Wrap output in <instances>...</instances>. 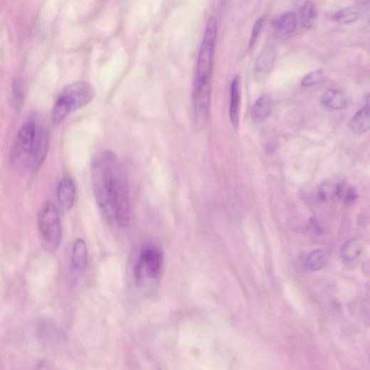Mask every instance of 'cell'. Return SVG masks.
Here are the masks:
<instances>
[{
    "instance_id": "cell-19",
    "label": "cell",
    "mask_w": 370,
    "mask_h": 370,
    "mask_svg": "<svg viewBox=\"0 0 370 370\" xmlns=\"http://www.w3.org/2000/svg\"><path fill=\"white\" fill-rule=\"evenodd\" d=\"M327 260L328 255L325 251L316 250L308 255L306 260V267L310 270H318L325 266Z\"/></svg>"
},
{
    "instance_id": "cell-26",
    "label": "cell",
    "mask_w": 370,
    "mask_h": 370,
    "mask_svg": "<svg viewBox=\"0 0 370 370\" xmlns=\"http://www.w3.org/2000/svg\"><path fill=\"white\" fill-rule=\"evenodd\" d=\"M359 197L358 192L356 189L354 188H350L347 191L346 195H345V201L346 204L349 205L353 204L354 201H356V199Z\"/></svg>"
},
{
    "instance_id": "cell-11",
    "label": "cell",
    "mask_w": 370,
    "mask_h": 370,
    "mask_svg": "<svg viewBox=\"0 0 370 370\" xmlns=\"http://www.w3.org/2000/svg\"><path fill=\"white\" fill-rule=\"evenodd\" d=\"M48 147V135L44 129H36L31 168L37 170L41 166Z\"/></svg>"
},
{
    "instance_id": "cell-24",
    "label": "cell",
    "mask_w": 370,
    "mask_h": 370,
    "mask_svg": "<svg viewBox=\"0 0 370 370\" xmlns=\"http://www.w3.org/2000/svg\"><path fill=\"white\" fill-rule=\"evenodd\" d=\"M265 19L263 18H259L254 24L251 36L249 42V48L251 49L255 46L260 33L261 32V30L263 28V26L264 25Z\"/></svg>"
},
{
    "instance_id": "cell-7",
    "label": "cell",
    "mask_w": 370,
    "mask_h": 370,
    "mask_svg": "<svg viewBox=\"0 0 370 370\" xmlns=\"http://www.w3.org/2000/svg\"><path fill=\"white\" fill-rule=\"evenodd\" d=\"M163 253L154 245H146L135 265L134 274L137 285H142L147 277L157 279L162 270Z\"/></svg>"
},
{
    "instance_id": "cell-8",
    "label": "cell",
    "mask_w": 370,
    "mask_h": 370,
    "mask_svg": "<svg viewBox=\"0 0 370 370\" xmlns=\"http://www.w3.org/2000/svg\"><path fill=\"white\" fill-rule=\"evenodd\" d=\"M211 95V81L195 80L193 95L195 123L199 129L204 127L208 122Z\"/></svg>"
},
{
    "instance_id": "cell-15",
    "label": "cell",
    "mask_w": 370,
    "mask_h": 370,
    "mask_svg": "<svg viewBox=\"0 0 370 370\" xmlns=\"http://www.w3.org/2000/svg\"><path fill=\"white\" fill-rule=\"evenodd\" d=\"M321 102L324 106L334 110L344 109L347 105V101L342 92L335 89H329L324 92Z\"/></svg>"
},
{
    "instance_id": "cell-1",
    "label": "cell",
    "mask_w": 370,
    "mask_h": 370,
    "mask_svg": "<svg viewBox=\"0 0 370 370\" xmlns=\"http://www.w3.org/2000/svg\"><path fill=\"white\" fill-rule=\"evenodd\" d=\"M91 181L96 201L107 218L116 221L114 184L107 152L91 166Z\"/></svg>"
},
{
    "instance_id": "cell-18",
    "label": "cell",
    "mask_w": 370,
    "mask_h": 370,
    "mask_svg": "<svg viewBox=\"0 0 370 370\" xmlns=\"http://www.w3.org/2000/svg\"><path fill=\"white\" fill-rule=\"evenodd\" d=\"M342 184L334 181H325L321 184L318 189V196L322 201H329L342 193Z\"/></svg>"
},
{
    "instance_id": "cell-12",
    "label": "cell",
    "mask_w": 370,
    "mask_h": 370,
    "mask_svg": "<svg viewBox=\"0 0 370 370\" xmlns=\"http://www.w3.org/2000/svg\"><path fill=\"white\" fill-rule=\"evenodd\" d=\"M58 201L61 208L65 211L72 208L75 197V187L73 181L70 178H64L58 187Z\"/></svg>"
},
{
    "instance_id": "cell-9",
    "label": "cell",
    "mask_w": 370,
    "mask_h": 370,
    "mask_svg": "<svg viewBox=\"0 0 370 370\" xmlns=\"http://www.w3.org/2000/svg\"><path fill=\"white\" fill-rule=\"evenodd\" d=\"M241 105V80L239 75H236L231 83L230 89L229 116L231 124L238 129L240 124Z\"/></svg>"
},
{
    "instance_id": "cell-17",
    "label": "cell",
    "mask_w": 370,
    "mask_h": 370,
    "mask_svg": "<svg viewBox=\"0 0 370 370\" xmlns=\"http://www.w3.org/2000/svg\"><path fill=\"white\" fill-rule=\"evenodd\" d=\"M273 102L269 96L264 95L260 97L255 102L252 117L255 122H262L267 119L272 112Z\"/></svg>"
},
{
    "instance_id": "cell-22",
    "label": "cell",
    "mask_w": 370,
    "mask_h": 370,
    "mask_svg": "<svg viewBox=\"0 0 370 370\" xmlns=\"http://www.w3.org/2000/svg\"><path fill=\"white\" fill-rule=\"evenodd\" d=\"M334 21L341 24H349L359 18L358 11L354 8H347L337 12L333 17Z\"/></svg>"
},
{
    "instance_id": "cell-4",
    "label": "cell",
    "mask_w": 370,
    "mask_h": 370,
    "mask_svg": "<svg viewBox=\"0 0 370 370\" xmlns=\"http://www.w3.org/2000/svg\"><path fill=\"white\" fill-rule=\"evenodd\" d=\"M38 228L43 246L48 250H57L62 240L63 230L59 213L53 203H46L41 207Z\"/></svg>"
},
{
    "instance_id": "cell-5",
    "label": "cell",
    "mask_w": 370,
    "mask_h": 370,
    "mask_svg": "<svg viewBox=\"0 0 370 370\" xmlns=\"http://www.w3.org/2000/svg\"><path fill=\"white\" fill-rule=\"evenodd\" d=\"M217 31V21L215 18L211 17L201 46L196 80L211 81Z\"/></svg>"
},
{
    "instance_id": "cell-25",
    "label": "cell",
    "mask_w": 370,
    "mask_h": 370,
    "mask_svg": "<svg viewBox=\"0 0 370 370\" xmlns=\"http://www.w3.org/2000/svg\"><path fill=\"white\" fill-rule=\"evenodd\" d=\"M22 90L21 83L17 80L14 85V99L17 106H19L23 102V96Z\"/></svg>"
},
{
    "instance_id": "cell-16",
    "label": "cell",
    "mask_w": 370,
    "mask_h": 370,
    "mask_svg": "<svg viewBox=\"0 0 370 370\" xmlns=\"http://www.w3.org/2000/svg\"><path fill=\"white\" fill-rule=\"evenodd\" d=\"M297 27V18L294 13L283 15L274 23L277 34L285 36L292 33Z\"/></svg>"
},
{
    "instance_id": "cell-23",
    "label": "cell",
    "mask_w": 370,
    "mask_h": 370,
    "mask_svg": "<svg viewBox=\"0 0 370 370\" xmlns=\"http://www.w3.org/2000/svg\"><path fill=\"white\" fill-rule=\"evenodd\" d=\"M323 79V73L317 70L307 74L302 80L304 87H310L319 83Z\"/></svg>"
},
{
    "instance_id": "cell-14",
    "label": "cell",
    "mask_w": 370,
    "mask_h": 370,
    "mask_svg": "<svg viewBox=\"0 0 370 370\" xmlns=\"http://www.w3.org/2000/svg\"><path fill=\"white\" fill-rule=\"evenodd\" d=\"M351 130L356 134H363L370 127L369 105L367 104L358 111L349 121Z\"/></svg>"
},
{
    "instance_id": "cell-10",
    "label": "cell",
    "mask_w": 370,
    "mask_h": 370,
    "mask_svg": "<svg viewBox=\"0 0 370 370\" xmlns=\"http://www.w3.org/2000/svg\"><path fill=\"white\" fill-rule=\"evenodd\" d=\"M276 56L275 50L272 46H265L259 56L254 69V75L257 80H263L271 71Z\"/></svg>"
},
{
    "instance_id": "cell-13",
    "label": "cell",
    "mask_w": 370,
    "mask_h": 370,
    "mask_svg": "<svg viewBox=\"0 0 370 370\" xmlns=\"http://www.w3.org/2000/svg\"><path fill=\"white\" fill-rule=\"evenodd\" d=\"M88 250L85 242L82 240H78L73 246L71 257V270L73 273L78 274L81 273L87 263Z\"/></svg>"
},
{
    "instance_id": "cell-6",
    "label": "cell",
    "mask_w": 370,
    "mask_h": 370,
    "mask_svg": "<svg viewBox=\"0 0 370 370\" xmlns=\"http://www.w3.org/2000/svg\"><path fill=\"white\" fill-rule=\"evenodd\" d=\"M36 129L35 123L30 120L23 125L17 134L11 161L18 168L31 166Z\"/></svg>"
},
{
    "instance_id": "cell-3",
    "label": "cell",
    "mask_w": 370,
    "mask_h": 370,
    "mask_svg": "<svg viewBox=\"0 0 370 370\" xmlns=\"http://www.w3.org/2000/svg\"><path fill=\"white\" fill-rule=\"evenodd\" d=\"M107 154L114 184L116 221L125 228L129 225L131 213L127 180L116 154L110 151H107Z\"/></svg>"
},
{
    "instance_id": "cell-20",
    "label": "cell",
    "mask_w": 370,
    "mask_h": 370,
    "mask_svg": "<svg viewBox=\"0 0 370 370\" xmlns=\"http://www.w3.org/2000/svg\"><path fill=\"white\" fill-rule=\"evenodd\" d=\"M317 8L314 2L307 1L301 10V21L302 26L306 28L313 26L317 18Z\"/></svg>"
},
{
    "instance_id": "cell-21",
    "label": "cell",
    "mask_w": 370,
    "mask_h": 370,
    "mask_svg": "<svg viewBox=\"0 0 370 370\" xmlns=\"http://www.w3.org/2000/svg\"><path fill=\"white\" fill-rule=\"evenodd\" d=\"M362 248V245L358 240H352L343 246L342 254L344 260L347 261L354 260L356 258Z\"/></svg>"
},
{
    "instance_id": "cell-2",
    "label": "cell",
    "mask_w": 370,
    "mask_h": 370,
    "mask_svg": "<svg viewBox=\"0 0 370 370\" xmlns=\"http://www.w3.org/2000/svg\"><path fill=\"white\" fill-rule=\"evenodd\" d=\"M95 97L94 88L87 82L79 81L67 85L58 96L53 110V120L60 124L67 116L88 104Z\"/></svg>"
}]
</instances>
